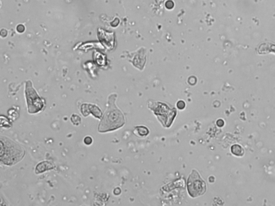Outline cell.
Instances as JSON below:
<instances>
[{"mask_svg": "<svg viewBox=\"0 0 275 206\" xmlns=\"http://www.w3.org/2000/svg\"><path fill=\"white\" fill-rule=\"evenodd\" d=\"M25 97L28 104V112L31 114L39 112L43 110L44 102L36 90L33 89L31 81L26 82L25 87Z\"/></svg>", "mask_w": 275, "mask_h": 206, "instance_id": "277c9868", "label": "cell"}, {"mask_svg": "<svg viewBox=\"0 0 275 206\" xmlns=\"http://www.w3.org/2000/svg\"><path fill=\"white\" fill-rule=\"evenodd\" d=\"M53 168L54 165H53L51 163L47 161H44L39 163L36 166L35 172L37 174H38L43 173L46 171L50 170L53 169Z\"/></svg>", "mask_w": 275, "mask_h": 206, "instance_id": "8992f818", "label": "cell"}, {"mask_svg": "<svg viewBox=\"0 0 275 206\" xmlns=\"http://www.w3.org/2000/svg\"><path fill=\"white\" fill-rule=\"evenodd\" d=\"M177 106L179 109H183V108H185V103L183 101H179V102H178Z\"/></svg>", "mask_w": 275, "mask_h": 206, "instance_id": "8fae6325", "label": "cell"}, {"mask_svg": "<svg viewBox=\"0 0 275 206\" xmlns=\"http://www.w3.org/2000/svg\"><path fill=\"white\" fill-rule=\"evenodd\" d=\"M9 142V141H8ZM9 146L5 141L4 146L1 144V149H4L1 151V162L7 165L12 164L18 161L22 157V149L12 142H9Z\"/></svg>", "mask_w": 275, "mask_h": 206, "instance_id": "7a4b0ae2", "label": "cell"}, {"mask_svg": "<svg viewBox=\"0 0 275 206\" xmlns=\"http://www.w3.org/2000/svg\"><path fill=\"white\" fill-rule=\"evenodd\" d=\"M231 152L232 154L237 156H242L245 153L244 149L239 144H234L232 146Z\"/></svg>", "mask_w": 275, "mask_h": 206, "instance_id": "52a82bcc", "label": "cell"}, {"mask_svg": "<svg viewBox=\"0 0 275 206\" xmlns=\"http://www.w3.org/2000/svg\"><path fill=\"white\" fill-rule=\"evenodd\" d=\"M17 30L19 32H23L25 30V28L23 25H19L17 26Z\"/></svg>", "mask_w": 275, "mask_h": 206, "instance_id": "7c38bea8", "label": "cell"}, {"mask_svg": "<svg viewBox=\"0 0 275 206\" xmlns=\"http://www.w3.org/2000/svg\"><path fill=\"white\" fill-rule=\"evenodd\" d=\"M135 133L138 136L141 137L146 136L149 134V129L144 126H138L135 128Z\"/></svg>", "mask_w": 275, "mask_h": 206, "instance_id": "ba28073f", "label": "cell"}, {"mask_svg": "<svg viewBox=\"0 0 275 206\" xmlns=\"http://www.w3.org/2000/svg\"><path fill=\"white\" fill-rule=\"evenodd\" d=\"M217 125L218 126L222 127L224 125V122L223 120L219 119V120H218L217 121Z\"/></svg>", "mask_w": 275, "mask_h": 206, "instance_id": "4fadbf2b", "label": "cell"}, {"mask_svg": "<svg viewBox=\"0 0 275 206\" xmlns=\"http://www.w3.org/2000/svg\"><path fill=\"white\" fill-rule=\"evenodd\" d=\"M71 120L72 122V124H74V125L78 126L79 125L81 122V118L80 116L76 114H72L71 118Z\"/></svg>", "mask_w": 275, "mask_h": 206, "instance_id": "9c48e42d", "label": "cell"}, {"mask_svg": "<svg viewBox=\"0 0 275 206\" xmlns=\"http://www.w3.org/2000/svg\"><path fill=\"white\" fill-rule=\"evenodd\" d=\"M187 188L189 195L193 198L203 195L206 192V183L195 170L192 171L188 177Z\"/></svg>", "mask_w": 275, "mask_h": 206, "instance_id": "3957f363", "label": "cell"}, {"mask_svg": "<svg viewBox=\"0 0 275 206\" xmlns=\"http://www.w3.org/2000/svg\"><path fill=\"white\" fill-rule=\"evenodd\" d=\"M116 97V95H111L109 98L108 107L102 116L98 127V131L100 133L112 131L125 124L124 115L115 103Z\"/></svg>", "mask_w": 275, "mask_h": 206, "instance_id": "6da1fadb", "label": "cell"}, {"mask_svg": "<svg viewBox=\"0 0 275 206\" xmlns=\"http://www.w3.org/2000/svg\"><path fill=\"white\" fill-rule=\"evenodd\" d=\"M81 113L84 117H88L90 114H92L97 118L101 119L102 112L99 107L95 105L90 104H83L81 108Z\"/></svg>", "mask_w": 275, "mask_h": 206, "instance_id": "5b68a950", "label": "cell"}, {"mask_svg": "<svg viewBox=\"0 0 275 206\" xmlns=\"http://www.w3.org/2000/svg\"><path fill=\"white\" fill-rule=\"evenodd\" d=\"M84 143H85L86 145L89 146L90 145L91 143H93V139L90 136H86L84 139Z\"/></svg>", "mask_w": 275, "mask_h": 206, "instance_id": "30bf717a", "label": "cell"}]
</instances>
